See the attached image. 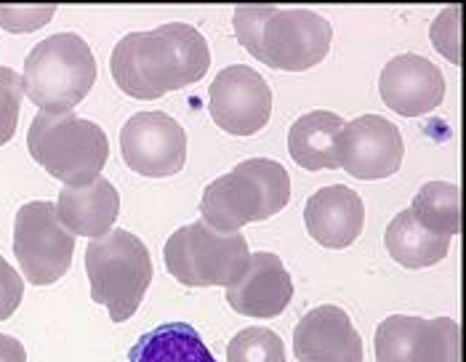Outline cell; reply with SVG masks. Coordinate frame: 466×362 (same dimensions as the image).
<instances>
[{"instance_id":"obj_8","label":"cell","mask_w":466,"mask_h":362,"mask_svg":"<svg viewBox=\"0 0 466 362\" xmlns=\"http://www.w3.org/2000/svg\"><path fill=\"white\" fill-rule=\"evenodd\" d=\"M75 235L56 216V203L33 200L14 221V256L33 286H54L72 266Z\"/></svg>"},{"instance_id":"obj_19","label":"cell","mask_w":466,"mask_h":362,"mask_svg":"<svg viewBox=\"0 0 466 362\" xmlns=\"http://www.w3.org/2000/svg\"><path fill=\"white\" fill-rule=\"evenodd\" d=\"M384 240H387V251L400 266L424 269V266L440 264L448 256L453 237H442V235H434L430 229H424L413 218L410 208H405L387 226Z\"/></svg>"},{"instance_id":"obj_1","label":"cell","mask_w":466,"mask_h":362,"mask_svg":"<svg viewBox=\"0 0 466 362\" xmlns=\"http://www.w3.org/2000/svg\"><path fill=\"white\" fill-rule=\"evenodd\" d=\"M211 67V51L198 27L171 22L149 33H131L112 51L109 70L117 88L134 99H160L198 83Z\"/></svg>"},{"instance_id":"obj_12","label":"cell","mask_w":466,"mask_h":362,"mask_svg":"<svg viewBox=\"0 0 466 362\" xmlns=\"http://www.w3.org/2000/svg\"><path fill=\"white\" fill-rule=\"evenodd\" d=\"M405 142L392 120L381 115H362L344 123L339 136V168L360 181L395 176L402 166Z\"/></svg>"},{"instance_id":"obj_6","label":"cell","mask_w":466,"mask_h":362,"mask_svg":"<svg viewBox=\"0 0 466 362\" xmlns=\"http://www.w3.org/2000/svg\"><path fill=\"white\" fill-rule=\"evenodd\" d=\"M22 83L40 112H72L96 83L94 51L75 33L46 37L27 54Z\"/></svg>"},{"instance_id":"obj_21","label":"cell","mask_w":466,"mask_h":362,"mask_svg":"<svg viewBox=\"0 0 466 362\" xmlns=\"http://www.w3.org/2000/svg\"><path fill=\"white\" fill-rule=\"evenodd\" d=\"M413 218L434 235L453 237L461 229V189L459 184L448 181H430L424 184L413 203H410Z\"/></svg>"},{"instance_id":"obj_2","label":"cell","mask_w":466,"mask_h":362,"mask_svg":"<svg viewBox=\"0 0 466 362\" xmlns=\"http://www.w3.org/2000/svg\"><path fill=\"white\" fill-rule=\"evenodd\" d=\"M232 25L253 59L280 73H304L320 65L333 37L330 22L309 8L240 5Z\"/></svg>"},{"instance_id":"obj_16","label":"cell","mask_w":466,"mask_h":362,"mask_svg":"<svg viewBox=\"0 0 466 362\" xmlns=\"http://www.w3.org/2000/svg\"><path fill=\"white\" fill-rule=\"evenodd\" d=\"M304 224L312 240H318L323 248H350L365 224V206L355 189L344 184L323 186L307 200L304 208Z\"/></svg>"},{"instance_id":"obj_3","label":"cell","mask_w":466,"mask_h":362,"mask_svg":"<svg viewBox=\"0 0 466 362\" xmlns=\"http://www.w3.org/2000/svg\"><path fill=\"white\" fill-rule=\"evenodd\" d=\"M288 200L290 176L286 168L269 157H251L206 186L200 214L211 229L232 235L246 224L280 214Z\"/></svg>"},{"instance_id":"obj_24","label":"cell","mask_w":466,"mask_h":362,"mask_svg":"<svg viewBox=\"0 0 466 362\" xmlns=\"http://www.w3.org/2000/svg\"><path fill=\"white\" fill-rule=\"evenodd\" d=\"M430 37L445 59L461 65V5H451L440 11V16L431 25Z\"/></svg>"},{"instance_id":"obj_22","label":"cell","mask_w":466,"mask_h":362,"mask_svg":"<svg viewBox=\"0 0 466 362\" xmlns=\"http://www.w3.org/2000/svg\"><path fill=\"white\" fill-rule=\"evenodd\" d=\"M227 362H286V347L269 327H246L229 341Z\"/></svg>"},{"instance_id":"obj_18","label":"cell","mask_w":466,"mask_h":362,"mask_svg":"<svg viewBox=\"0 0 466 362\" xmlns=\"http://www.w3.org/2000/svg\"><path fill=\"white\" fill-rule=\"evenodd\" d=\"M344 120L336 112L315 109L301 115L288 134V152L304 171H336L339 168V136Z\"/></svg>"},{"instance_id":"obj_7","label":"cell","mask_w":466,"mask_h":362,"mask_svg":"<svg viewBox=\"0 0 466 362\" xmlns=\"http://www.w3.org/2000/svg\"><path fill=\"white\" fill-rule=\"evenodd\" d=\"M166 269L187 288H229L248 266V240L240 232L224 235L206 221L177 229L166 243Z\"/></svg>"},{"instance_id":"obj_26","label":"cell","mask_w":466,"mask_h":362,"mask_svg":"<svg viewBox=\"0 0 466 362\" xmlns=\"http://www.w3.org/2000/svg\"><path fill=\"white\" fill-rule=\"evenodd\" d=\"M25 298L22 275L0 256V320H8Z\"/></svg>"},{"instance_id":"obj_11","label":"cell","mask_w":466,"mask_h":362,"mask_svg":"<svg viewBox=\"0 0 466 362\" xmlns=\"http://www.w3.org/2000/svg\"><path fill=\"white\" fill-rule=\"evenodd\" d=\"M214 123L232 136H253L272 117L269 83L248 65H232L216 75L208 91Z\"/></svg>"},{"instance_id":"obj_9","label":"cell","mask_w":466,"mask_h":362,"mask_svg":"<svg viewBox=\"0 0 466 362\" xmlns=\"http://www.w3.org/2000/svg\"><path fill=\"white\" fill-rule=\"evenodd\" d=\"M379 362H461V327L451 317L392 315L376 327Z\"/></svg>"},{"instance_id":"obj_17","label":"cell","mask_w":466,"mask_h":362,"mask_svg":"<svg viewBox=\"0 0 466 362\" xmlns=\"http://www.w3.org/2000/svg\"><path fill=\"white\" fill-rule=\"evenodd\" d=\"M120 214V195L105 176L83 186H65L56 200V216L72 235L102 237Z\"/></svg>"},{"instance_id":"obj_5","label":"cell","mask_w":466,"mask_h":362,"mask_svg":"<svg viewBox=\"0 0 466 362\" xmlns=\"http://www.w3.org/2000/svg\"><path fill=\"white\" fill-rule=\"evenodd\" d=\"M86 272L91 280V298L107 307L115 323H126L137 315L152 283V258L137 235L128 229H109L88 243Z\"/></svg>"},{"instance_id":"obj_20","label":"cell","mask_w":466,"mask_h":362,"mask_svg":"<svg viewBox=\"0 0 466 362\" xmlns=\"http://www.w3.org/2000/svg\"><path fill=\"white\" fill-rule=\"evenodd\" d=\"M128 362H216V357L189 323H166L144 333L131 347Z\"/></svg>"},{"instance_id":"obj_10","label":"cell","mask_w":466,"mask_h":362,"mask_svg":"<svg viewBox=\"0 0 466 362\" xmlns=\"http://www.w3.org/2000/svg\"><path fill=\"white\" fill-rule=\"evenodd\" d=\"M123 160L149 179L179 174L187 163V134L166 112H139L120 128Z\"/></svg>"},{"instance_id":"obj_15","label":"cell","mask_w":466,"mask_h":362,"mask_svg":"<svg viewBox=\"0 0 466 362\" xmlns=\"http://www.w3.org/2000/svg\"><path fill=\"white\" fill-rule=\"evenodd\" d=\"M293 298V280L280 256L269 251L251 254L246 272L227 288V304L246 317L269 320L286 312Z\"/></svg>"},{"instance_id":"obj_14","label":"cell","mask_w":466,"mask_h":362,"mask_svg":"<svg viewBox=\"0 0 466 362\" xmlns=\"http://www.w3.org/2000/svg\"><path fill=\"white\" fill-rule=\"evenodd\" d=\"M299 362H362V338L341 307L323 304L307 312L293 330Z\"/></svg>"},{"instance_id":"obj_23","label":"cell","mask_w":466,"mask_h":362,"mask_svg":"<svg viewBox=\"0 0 466 362\" xmlns=\"http://www.w3.org/2000/svg\"><path fill=\"white\" fill-rule=\"evenodd\" d=\"M22 94H25L22 75L11 67H0V146L8 145L16 134Z\"/></svg>"},{"instance_id":"obj_27","label":"cell","mask_w":466,"mask_h":362,"mask_svg":"<svg viewBox=\"0 0 466 362\" xmlns=\"http://www.w3.org/2000/svg\"><path fill=\"white\" fill-rule=\"evenodd\" d=\"M0 362H27V352H25L22 341L0 333Z\"/></svg>"},{"instance_id":"obj_13","label":"cell","mask_w":466,"mask_h":362,"mask_svg":"<svg viewBox=\"0 0 466 362\" xmlns=\"http://www.w3.org/2000/svg\"><path fill=\"white\" fill-rule=\"evenodd\" d=\"M379 94L384 105L397 115L419 117V115H430L442 105L445 77L427 56L402 54L381 70Z\"/></svg>"},{"instance_id":"obj_4","label":"cell","mask_w":466,"mask_h":362,"mask_svg":"<svg viewBox=\"0 0 466 362\" xmlns=\"http://www.w3.org/2000/svg\"><path fill=\"white\" fill-rule=\"evenodd\" d=\"M27 149L37 166L65 186L99 179L109 157L107 134L75 112H37L27 131Z\"/></svg>"},{"instance_id":"obj_25","label":"cell","mask_w":466,"mask_h":362,"mask_svg":"<svg viewBox=\"0 0 466 362\" xmlns=\"http://www.w3.org/2000/svg\"><path fill=\"white\" fill-rule=\"evenodd\" d=\"M56 5H0V27L8 33H33L51 22Z\"/></svg>"}]
</instances>
